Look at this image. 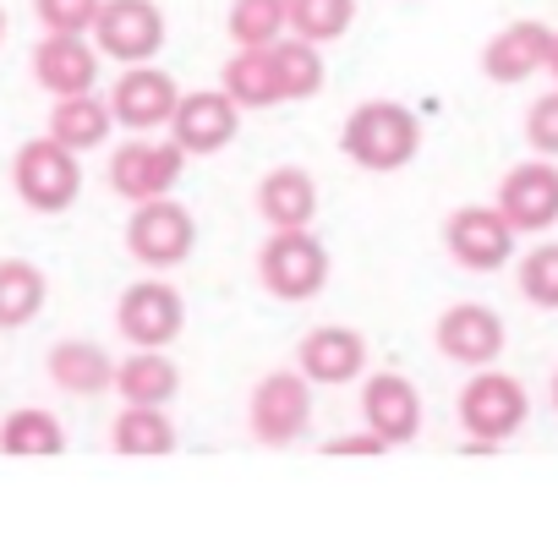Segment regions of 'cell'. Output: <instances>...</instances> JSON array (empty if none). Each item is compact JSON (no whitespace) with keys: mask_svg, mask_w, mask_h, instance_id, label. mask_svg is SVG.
Here are the masks:
<instances>
[{"mask_svg":"<svg viewBox=\"0 0 558 536\" xmlns=\"http://www.w3.org/2000/svg\"><path fill=\"white\" fill-rule=\"evenodd\" d=\"M324 449H329V454H384L389 443H384L378 433H345V438H329Z\"/></svg>","mask_w":558,"mask_h":536,"instance_id":"33","label":"cell"},{"mask_svg":"<svg viewBox=\"0 0 558 536\" xmlns=\"http://www.w3.org/2000/svg\"><path fill=\"white\" fill-rule=\"evenodd\" d=\"M175 389H181V367H175L165 351H137V356H126V362L116 367V394H121L126 405H154V411H165V405L175 400Z\"/></svg>","mask_w":558,"mask_h":536,"instance_id":"24","label":"cell"},{"mask_svg":"<svg viewBox=\"0 0 558 536\" xmlns=\"http://www.w3.org/2000/svg\"><path fill=\"white\" fill-rule=\"evenodd\" d=\"M175 105H181V88H175V77L159 72V66H126V72L116 77V88H110L116 126H126V132H137V137L170 126Z\"/></svg>","mask_w":558,"mask_h":536,"instance_id":"13","label":"cell"},{"mask_svg":"<svg viewBox=\"0 0 558 536\" xmlns=\"http://www.w3.org/2000/svg\"><path fill=\"white\" fill-rule=\"evenodd\" d=\"M165 12L154 0H105V12L94 23V45L99 56L121 61V66H154V56L165 50Z\"/></svg>","mask_w":558,"mask_h":536,"instance_id":"9","label":"cell"},{"mask_svg":"<svg viewBox=\"0 0 558 536\" xmlns=\"http://www.w3.org/2000/svg\"><path fill=\"white\" fill-rule=\"evenodd\" d=\"M547 56H553V28L525 17V23H509V28H498V34L487 39L482 72L509 88V83H525V77L547 72Z\"/></svg>","mask_w":558,"mask_h":536,"instance_id":"19","label":"cell"},{"mask_svg":"<svg viewBox=\"0 0 558 536\" xmlns=\"http://www.w3.org/2000/svg\"><path fill=\"white\" fill-rule=\"evenodd\" d=\"M0 45H7V7H0Z\"/></svg>","mask_w":558,"mask_h":536,"instance_id":"35","label":"cell"},{"mask_svg":"<svg viewBox=\"0 0 558 536\" xmlns=\"http://www.w3.org/2000/svg\"><path fill=\"white\" fill-rule=\"evenodd\" d=\"M531 416V400L520 389V378L498 373V367H482L476 378H465L460 389V427L476 438V443H504L525 427Z\"/></svg>","mask_w":558,"mask_h":536,"instance_id":"5","label":"cell"},{"mask_svg":"<svg viewBox=\"0 0 558 536\" xmlns=\"http://www.w3.org/2000/svg\"><path fill=\"white\" fill-rule=\"evenodd\" d=\"M362 422H367V433H378L389 449H395V443H411V438L422 433V394H416V383H411L405 373H378V378H367V389H362Z\"/></svg>","mask_w":558,"mask_h":536,"instance_id":"17","label":"cell"},{"mask_svg":"<svg viewBox=\"0 0 558 536\" xmlns=\"http://www.w3.org/2000/svg\"><path fill=\"white\" fill-rule=\"evenodd\" d=\"M110 443H116L121 454H170V449H175V427H170V416L154 411V405H126V411L116 416V427H110Z\"/></svg>","mask_w":558,"mask_h":536,"instance_id":"26","label":"cell"},{"mask_svg":"<svg viewBox=\"0 0 558 536\" xmlns=\"http://www.w3.org/2000/svg\"><path fill=\"white\" fill-rule=\"evenodd\" d=\"M520 296L542 313H558V241L531 246L520 257Z\"/></svg>","mask_w":558,"mask_h":536,"instance_id":"30","label":"cell"},{"mask_svg":"<svg viewBox=\"0 0 558 536\" xmlns=\"http://www.w3.org/2000/svg\"><path fill=\"white\" fill-rule=\"evenodd\" d=\"M268 50H274L279 83H286V105H291V99H313V94L324 88V56H318V45L286 34V39L268 45Z\"/></svg>","mask_w":558,"mask_h":536,"instance_id":"28","label":"cell"},{"mask_svg":"<svg viewBox=\"0 0 558 536\" xmlns=\"http://www.w3.org/2000/svg\"><path fill=\"white\" fill-rule=\"evenodd\" d=\"M186 170V154L175 143H154V137H132L110 154V192L126 203H154L170 197L175 181Z\"/></svg>","mask_w":558,"mask_h":536,"instance_id":"10","label":"cell"},{"mask_svg":"<svg viewBox=\"0 0 558 536\" xmlns=\"http://www.w3.org/2000/svg\"><path fill=\"white\" fill-rule=\"evenodd\" d=\"M257 285L274 302H313L329 285V246L313 230H268L257 246Z\"/></svg>","mask_w":558,"mask_h":536,"instance_id":"2","label":"cell"},{"mask_svg":"<svg viewBox=\"0 0 558 536\" xmlns=\"http://www.w3.org/2000/svg\"><path fill=\"white\" fill-rule=\"evenodd\" d=\"M433 345H438L449 362L482 373V367H493V362L504 356V318H498L493 307H482V302H454V307L438 318Z\"/></svg>","mask_w":558,"mask_h":536,"instance_id":"14","label":"cell"},{"mask_svg":"<svg viewBox=\"0 0 558 536\" xmlns=\"http://www.w3.org/2000/svg\"><path fill=\"white\" fill-rule=\"evenodd\" d=\"M225 28L235 50H268L291 34V0H230Z\"/></svg>","mask_w":558,"mask_h":536,"instance_id":"25","label":"cell"},{"mask_svg":"<svg viewBox=\"0 0 558 536\" xmlns=\"http://www.w3.org/2000/svg\"><path fill=\"white\" fill-rule=\"evenodd\" d=\"M241 110H274L286 105V83H279L274 50H235L225 61V83H219Z\"/></svg>","mask_w":558,"mask_h":536,"instance_id":"21","label":"cell"},{"mask_svg":"<svg viewBox=\"0 0 558 536\" xmlns=\"http://www.w3.org/2000/svg\"><path fill=\"white\" fill-rule=\"evenodd\" d=\"M197 246V219L170 203V197H154V203H137L132 219H126V252L143 263V268H175L186 263Z\"/></svg>","mask_w":558,"mask_h":536,"instance_id":"8","label":"cell"},{"mask_svg":"<svg viewBox=\"0 0 558 536\" xmlns=\"http://www.w3.org/2000/svg\"><path fill=\"white\" fill-rule=\"evenodd\" d=\"M34 12L50 34H94L105 0H34Z\"/></svg>","mask_w":558,"mask_h":536,"instance_id":"31","label":"cell"},{"mask_svg":"<svg viewBox=\"0 0 558 536\" xmlns=\"http://www.w3.org/2000/svg\"><path fill=\"white\" fill-rule=\"evenodd\" d=\"M12 186L34 214H66L83 192V165L56 137H28L12 159Z\"/></svg>","mask_w":558,"mask_h":536,"instance_id":"3","label":"cell"},{"mask_svg":"<svg viewBox=\"0 0 558 536\" xmlns=\"http://www.w3.org/2000/svg\"><path fill=\"white\" fill-rule=\"evenodd\" d=\"M367 367V340L345 324H318L296 345V373L307 383H351Z\"/></svg>","mask_w":558,"mask_h":536,"instance_id":"16","label":"cell"},{"mask_svg":"<svg viewBox=\"0 0 558 536\" xmlns=\"http://www.w3.org/2000/svg\"><path fill=\"white\" fill-rule=\"evenodd\" d=\"M547 77H553V88H558V28H553V56H547Z\"/></svg>","mask_w":558,"mask_h":536,"instance_id":"34","label":"cell"},{"mask_svg":"<svg viewBox=\"0 0 558 536\" xmlns=\"http://www.w3.org/2000/svg\"><path fill=\"white\" fill-rule=\"evenodd\" d=\"M340 148H345L351 165H362L373 175H395L422 154V121L400 99H367L345 115Z\"/></svg>","mask_w":558,"mask_h":536,"instance_id":"1","label":"cell"},{"mask_svg":"<svg viewBox=\"0 0 558 536\" xmlns=\"http://www.w3.org/2000/svg\"><path fill=\"white\" fill-rule=\"evenodd\" d=\"M34 83L50 99L94 94V83H99V45H88L83 34H45L34 45Z\"/></svg>","mask_w":558,"mask_h":536,"instance_id":"15","label":"cell"},{"mask_svg":"<svg viewBox=\"0 0 558 536\" xmlns=\"http://www.w3.org/2000/svg\"><path fill=\"white\" fill-rule=\"evenodd\" d=\"M252 208L268 230H313L318 219V181L302 170V165H279L257 181L252 192Z\"/></svg>","mask_w":558,"mask_h":536,"instance_id":"18","label":"cell"},{"mask_svg":"<svg viewBox=\"0 0 558 536\" xmlns=\"http://www.w3.org/2000/svg\"><path fill=\"white\" fill-rule=\"evenodd\" d=\"M553 405H558V373H553Z\"/></svg>","mask_w":558,"mask_h":536,"instance_id":"36","label":"cell"},{"mask_svg":"<svg viewBox=\"0 0 558 536\" xmlns=\"http://www.w3.org/2000/svg\"><path fill=\"white\" fill-rule=\"evenodd\" d=\"M444 246L460 268H471V275H498L514 257V224L498 214V203H465V208L449 214Z\"/></svg>","mask_w":558,"mask_h":536,"instance_id":"7","label":"cell"},{"mask_svg":"<svg viewBox=\"0 0 558 536\" xmlns=\"http://www.w3.org/2000/svg\"><path fill=\"white\" fill-rule=\"evenodd\" d=\"M45 367H50V383L56 389H66L77 400H94V394L116 389V367L121 362H110V351L94 345V340H61V345H50V362Z\"/></svg>","mask_w":558,"mask_h":536,"instance_id":"20","label":"cell"},{"mask_svg":"<svg viewBox=\"0 0 558 536\" xmlns=\"http://www.w3.org/2000/svg\"><path fill=\"white\" fill-rule=\"evenodd\" d=\"M116 329H121V340L137 345V351H165V345H175V334L186 329V302H181V291L165 285V280H137V285H126L121 302H116Z\"/></svg>","mask_w":558,"mask_h":536,"instance_id":"6","label":"cell"},{"mask_svg":"<svg viewBox=\"0 0 558 536\" xmlns=\"http://www.w3.org/2000/svg\"><path fill=\"white\" fill-rule=\"evenodd\" d=\"M110 126H116L110 99L77 94V99H56V110H50V132H45V137H56V143L72 148V154H88V148H105Z\"/></svg>","mask_w":558,"mask_h":536,"instance_id":"23","label":"cell"},{"mask_svg":"<svg viewBox=\"0 0 558 536\" xmlns=\"http://www.w3.org/2000/svg\"><path fill=\"white\" fill-rule=\"evenodd\" d=\"M246 422H252V438L268 443V449H286L307 433L313 422V383L291 367H279L268 378H257L252 400H246Z\"/></svg>","mask_w":558,"mask_h":536,"instance_id":"4","label":"cell"},{"mask_svg":"<svg viewBox=\"0 0 558 536\" xmlns=\"http://www.w3.org/2000/svg\"><path fill=\"white\" fill-rule=\"evenodd\" d=\"M0 449L7 454H61L66 449V433L50 411L28 405V411H12L7 422H0Z\"/></svg>","mask_w":558,"mask_h":536,"instance_id":"27","label":"cell"},{"mask_svg":"<svg viewBox=\"0 0 558 536\" xmlns=\"http://www.w3.org/2000/svg\"><path fill=\"white\" fill-rule=\"evenodd\" d=\"M241 132V105L225 88H192L181 94L175 115H170V143L192 159V154H219L230 148Z\"/></svg>","mask_w":558,"mask_h":536,"instance_id":"11","label":"cell"},{"mask_svg":"<svg viewBox=\"0 0 558 536\" xmlns=\"http://www.w3.org/2000/svg\"><path fill=\"white\" fill-rule=\"evenodd\" d=\"M356 23V0H291V34L307 45H335Z\"/></svg>","mask_w":558,"mask_h":536,"instance_id":"29","label":"cell"},{"mask_svg":"<svg viewBox=\"0 0 558 536\" xmlns=\"http://www.w3.org/2000/svg\"><path fill=\"white\" fill-rule=\"evenodd\" d=\"M498 214L514 224V235H542L558 224V165L547 159H525L514 170H504L498 181Z\"/></svg>","mask_w":558,"mask_h":536,"instance_id":"12","label":"cell"},{"mask_svg":"<svg viewBox=\"0 0 558 536\" xmlns=\"http://www.w3.org/2000/svg\"><path fill=\"white\" fill-rule=\"evenodd\" d=\"M525 143L547 159H558V88L542 94L531 110H525Z\"/></svg>","mask_w":558,"mask_h":536,"instance_id":"32","label":"cell"},{"mask_svg":"<svg viewBox=\"0 0 558 536\" xmlns=\"http://www.w3.org/2000/svg\"><path fill=\"white\" fill-rule=\"evenodd\" d=\"M50 302L45 268L28 257H0V329H28Z\"/></svg>","mask_w":558,"mask_h":536,"instance_id":"22","label":"cell"}]
</instances>
